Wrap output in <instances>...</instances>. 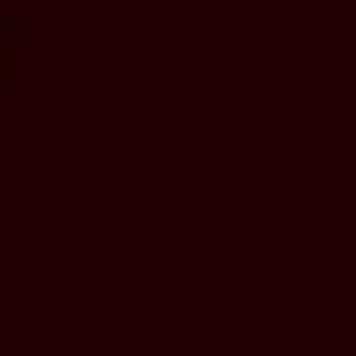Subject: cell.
I'll return each mask as SVG.
<instances>
[{"instance_id":"6da1fadb","label":"cell","mask_w":356,"mask_h":356,"mask_svg":"<svg viewBox=\"0 0 356 356\" xmlns=\"http://www.w3.org/2000/svg\"><path fill=\"white\" fill-rule=\"evenodd\" d=\"M0 72H13V0H0Z\"/></svg>"}]
</instances>
